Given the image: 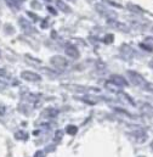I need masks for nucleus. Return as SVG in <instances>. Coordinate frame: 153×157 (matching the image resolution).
Listing matches in <instances>:
<instances>
[{"instance_id":"c85d7f7f","label":"nucleus","mask_w":153,"mask_h":157,"mask_svg":"<svg viewBox=\"0 0 153 157\" xmlns=\"http://www.w3.org/2000/svg\"><path fill=\"white\" fill-rule=\"evenodd\" d=\"M5 113V107L2 105H0V115H4Z\"/></svg>"},{"instance_id":"20e7f679","label":"nucleus","mask_w":153,"mask_h":157,"mask_svg":"<svg viewBox=\"0 0 153 157\" xmlns=\"http://www.w3.org/2000/svg\"><path fill=\"white\" fill-rule=\"evenodd\" d=\"M18 23H20V26H21V28H22V31L24 32V33H27V34H33V33H37V29L32 26V23L29 22V21H27L24 17H20L18 18Z\"/></svg>"},{"instance_id":"9b49d317","label":"nucleus","mask_w":153,"mask_h":157,"mask_svg":"<svg viewBox=\"0 0 153 157\" xmlns=\"http://www.w3.org/2000/svg\"><path fill=\"white\" fill-rule=\"evenodd\" d=\"M66 54H67L69 57H72V59H76V57L79 56V52H78L76 48L73 46V45H67V46H66Z\"/></svg>"},{"instance_id":"412c9836","label":"nucleus","mask_w":153,"mask_h":157,"mask_svg":"<svg viewBox=\"0 0 153 157\" xmlns=\"http://www.w3.org/2000/svg\"><path fill=\"white\" fill-rule=\"evenodd\" d=\"M115 112H118V113H121V115H124V116H128V117H132L128 111H125V110H123V109H118V107H115L113 109Z\"/></svg>"},{"instance_id":"39448f33","label":"nucleus","mask_w":153,"mask_h":157,"mask_svg":"<svg viewBox=\"0 0 153 157\" xmlns=\"http://www.w3.org/2000/svg\"><path fill=\"white\" fill-rule=\"evenodd\" d=\"M21 78L23 80H27V82H40L41 80V77L38 73L32 72V71H23L21 73Z\"/></svg>"},{"instance_id":"423d86ee","label":"nucleus","mask_w":153,"mask_h":157,"mask_svg":"<svg viewBox=\"0 0 153 157\" xmlns=\"http://www.w3.org/2000/svg\"><path fill=\"white\" fill-rule=\"evenodd\" d=\"M96 10H97V12L100 13V15H102V16H105V17H108V18H114L115 13L113 11H111V10H108V9H106L103 5H96Z\"/></svg>"},{"instance_id":"6ab92c4d","label":"nucleus","mask_w":153,"mask_h":157,"mask_svg":"<svg viewBox=\"0 0 153 157\" xmlns=\"http://www.w3.org/2000/svg\"><path fill=\"white\" fill-rule=\"evenodd\" d=\"M105 4H107V5H110V6H113V7H118V9H121L123 6L120 5V4H118V2H115L113 0H102Z\"/></svg>"},{"instance_id":"a211bd4d","label":"nucleus","mask_w":153,"mask_h":157,"mask_svg":"<svg viewBox=\"0 0 153 157\" xmlns=\"http://www.w3.org/2000/svg\"><path fill=\"white\" fill-rule=\"evenodd\" d=\"M6 1V4L10 6V7H12V9H20V5L21 4H18L16 0H5Z\"/></svg>"},{"instance_id":"f3484780","label":"nucleus","mask_w":153,"mask_h":157,"mask_svg":"<svg viewBox=\"0 0 153 157\" xmlns=\"http://www.w3.org/2000/svg\"><path fill=\"white\" fill-rule=\"evenodd\" d=\"M144 44H145L146 46H148L153 51V37H146L145 40H144Z\"/></svg>"},{"instance_id":"aec40b11","label":"nucleus","mask_w":153,"mask_h":157,"mask_svg":"<svg viewBox=\"0 0 153 157\" xmlns=\"http://www.w3.org/2000/svg\"><path fill=\"white\" fill-rule=\"evenodd\" d=\"M27 16H28L33 22H38L39 21V17L34 13V12H32V11H27Z\"/></svg>"},{"instance_id":"f8f14e48","label":"nucleus","mask_w":153,"mask_h":157,"mask_svg":"<svg viewBox=\"0 0 153 157\" xmlns=\"http://www.w3.org/2000/svg\"><path fill=\"white\" fill-rule=\"evenodd\" d=\"M120 51H121V54H123L126 59H130V57L134 55L132 49H131L130 46H128V45H123V46L120 48Z\"/></svg>"},{"instance_id":"f03ea898","label":"nucleus","mask_w":153,"mask_h":157,"mask_svg":"<svg viewBox=\"0 0 153 157\" xmlns=\"http://www.w3.org/2000/svg\"><path fill=\"white\" fill-rule=\"evenodd\" d=\"M50 63H51L52 66H55L56 68H58V70H65V68L67 67V65H68V61H67L63 56L55 55V56H52V57L50 59Z\"/></svg>"},{"instance_id":"c756f323","label":"nucleus","mask_w":153,"mask_h":157,"mask_svg":"<svg viewBox=\"0 0 153 157\" xmlns=\"http://www.w3.org/2000/svg\"><path fill=\"white\" fill-rule=\"evenodd\" d=\"M46 27H47L46 21H43V22H41V28H46Z\"/></svg>"},{"instance_id":"72a5a7b5","label":"nucleus","mask_w":153,"mask_h":157,"mask_svg":"<svg viewBox=\"0 0 153 157\" xmlns=\"http://www.w3.org/2000/svg\"><path fill=\"white\" fill-rule=\"evenodd\" d=\"M45 1H47V2H50V1H51V0H45Z\"/></svg>"},{"instance_id":"393cba45","label":"nucleus","mask_w":153,"mask_h":157,"mask_svg":"<svg viewBox=\"0 0 153 157\" xmlns=\"http://www.w3.org/2000/svg\"><path fill=\"white\" fill-rule=\"evenodd\" d=\"M144 89H145V90H147V91L153 93V83H147V82H146V84H145Z\"/></svg>"},{"instance_id":"bb28decb","label":"nucleus","mask_w":153,"mask_h":157,"mask_svg":"<svg viewBox=\"0 0 153 157\" xmlns=\"http://www.w3.org/2000/svg\"><path fill=\"white\" fill-rule=\"evenodd\" d=\"M34 157H45V151H43V150H39L35 152V155Z\"/></svg>"},{"instance_id":"a878e982","label":"nucleus","mask_w":153,"mask_h":157,"mask_svg":"<svg viewBox=\"0 0 153 157\" xmlns=\"http://www.w3.org/2000/svg\"><path fill=\"white\" fill-rule=\"evenodd\" d=\"M46 9H47V11H49L51 15H54V16H55V15H57V11H56L51 5H47V7H46Z\"/></svg>"},{"instance_id":"dca6fc26","label":"nucleus","mask_w":153,"mask_h":157,"mask_svg":"<svg viewBox=\"0 0 153 157\" xmlns=\"http://www.w3.org/2000/svg\"><path fill=\"white\" fill-rule=\"evenodd\" d=\"M118 93H119V95H120V96H124V98L126 99V101H128V102H129V104H130L131 106H136L135 101H134V100H132V99H131V98H130V96H129L128 94H125L124 91H118Z\"/></svg>"},{"instance_id":"e433bc0d","label":"nucleus","mask_w":153,"mask_h":157,"mask_svg":"<svg viewBox=\"0 0 153 157\" xmlns=\"http://www.w3.org/2000/svg\"><path fill=\"white\" fill-rule=\"evenodd\" d=\"M152 31H153V27H152Z\"/></svg>"},{"instance_id":"9d476101","label":"nucleus","mask_w":153,"mask_h":157,"mask_svg":"<svg viewBox=\"0 0 153 157\" xmlns=\"http://www.w3.org/2000/svg\"><path fill=\"white\" fill-rule=\"evenodd\" d=\"M56 6H57V9H58L60 11H62V12H65V13H69V12H72L71 7H69L63 0H56Z\"/></svg>"},{"instance_id":"f257e3e1","label":"nucleus","mask_w":153,"mask_h":157,"mask_svg":"<svg viewBox=\"0 0 153 157\" xmlns=\"http://www.w3.org/2000/svg\"><path fill=\"white\" fill-rule=\"evenodd\" d=\"M126 75H128V77H129V80H131L132 84H135V85H137V86H142V88L145 86L146 80H145V78H144L140 73L129 70V71L126 72Z\"/></svg>"},{"instance_id":"1a4fd4ad","label":"nucleus","mask_w":153,"mask_h":157,"mask_svg":"<svg viewBox=\"0 0 153 157\" xmlns=\"http://www.w3.org/2000/svg\"><path fill=\"white\" fill-rule=\"evenodd\" d=\"M110 80H112L114 84H117L118 86H128V82H126V79L123 78L121 76H119V75H113Z\"/></svg>"},{"instance_id":"b1692460","label":"nucleus","mask_w":153,"mask_h":157,"mask_svg":"<svg viewBox=\"0 0 153 157\" xmlns=\"http://www.w3.org/2000/svg\"><path fill=\"white\" fill-rule=\"evenodd\" d=\"M113 40H114L113 34H107V36H106V38H105V43H106V44H112V43H113Z\"/></svg>"},{"instance_id":"5701e85b","label":"nucleus","mask_w":153,"mask_h":157,"mask_svg":"<svg viewBox=\"0 0 153 157\" xmlns=\"http://www.w3.org/2000/svg\"><path fill=\"white\" fill-rule=\"evenodd\" d=\"M31 6H32L33 9H37V10H40V9H41V4L39 2L38 0H32Z\"/></svg>"},{"instance_id":"cd10ccee","label":"nucleus","mask_w":153,"mask_h":157,"mask_svg":"<svg viewBox=\"0 0 153 157\" xmlns=\"http://www.w3.org/2000/svg\"><path fill=\"white\" fill-rule=\"evenodd\" d=\"M6 76H7L6 71H5V70H2V68H0V77H6Z\"/></svg>"},{"instance_id":"c9c22d12","label":"nucleus","mask_w":153,"mask_h":157,"mask_svg":"<svg viewBox=\"0 0 153 157\" xmlns=\"http://www.w3.org/2000/svg\"><path fill=\"white\" fill-rule=\"evenodd\" d=\"M139 157H144V156H139Z\"/></svg>"},{"instance_id":"4468645a","label":"nucleus","mask_w":153,"mask_h":157,"mask_svg":"<svg viewBox=\"0 0 153 157\" xmlns=\"http://www.w3.org/2000/svg\"><path fill=\"white\" fill-rule=\"evenodd\" d=\"M15 138L18 139V140L26 141V140H28V133L24 132V130H20V132H17V133L15 134Z\"/></svg>"},{"instance_id":"7ed1b4c3","label":"nucleus","mask_w":153,"mask_h":157,"mask_svg":"<svg viewBox=\"0 0 153 157\" xmlns=\"http://www.w3.org/2000/svg\"><path fill=\"white\" fill-rule=\"evenodd\" d=\"M107 23H108V26H111L112 28H114L117 31H120V32H124V33H128V32L130 31V28H129L124 22L117 21L114 18H108V20H107Z\"/></svg>"},{"instance_id":"2eb2a0df","label":"nucleus","mask_w":153,"mask_h":157,"mask_svg":"<svg viewBox=\"0 0 153 157\" xmlns=\"http://www.w3.org/2000/svg\"><path fill=\"white\" fill-rule=\"evenodd\" d=\"M66 132H67L69 135H74V134H76V132H78V127L73 125V124H69V125L66 127Z\"/></svg>"},{"instance_id":"473e14b6","label":"nucleus","mask_w":153,"mask_h":157,"mask_svg":"<svg viewBox=\"0 0 153 157\" xmlns=\"http://www.w3.org/2000/svg\"><path fill=\"white\" fill-rule=\"evenodd\" d=\"M150 65H151V67H152V68H153V62H151V63H150Z\"/></svg>"},{"instance_id":"2f4dec72","label":"nucleus","mask_w":153,"mask_h":157,"mask_svg":"<svg viewBox=\"0 0 153 157\" xmlns=\"http://www.w3.org/2000/svg\"><path fill=\"white\" fill-rule=\"evenodd\" d=\"M68 1H69V2H76V0H68Z\"/></svg>"},{"instance_id":"4be33fe9","label":"nucleus","mask_w":153,"mask_h":157,"mask_svg":"<svg viewBox=\"0 0 153 157\" xmlns=\"http://www.w3.org/2000/svg\"><path fill=\"white\" fill-rule=\"evenodd\" d=\"M62 138H63V132H62V130H57V132L55 133V140H56V141H61Z\"/></svg>"},{"instance_id":"ddd939ff","label":"nucleus","mask_w":153,"mask_h":157,"mask_svg":"<svg viewBox=\"0 0 153 157\" xmlns=\"http://www.w3.org/2000/svg\"><path fill=\"white\" fill-rule=\"evenodd\" d=\"M57 113H58V111L55 110V109H46V110L43 111L41 116H43V117L52 118V117H55V116H57Z\"/></svg>"},{"instance_id":"0eeeda50","label":"nucleus","mask_w":153,"mask_h":157,"mask_svg":"<svg viewBox=\"0 0 153 157\" xmlns=\"http://www.w3.org/2000/svg\"><path fill=\"white\" fill-rule=\"evenodd\" d=\"M62 86H63V88H67V89H69L71 91H76V93H86V91H89V89H90V88H88V86H83V85H76V84H68V85L63 84Z\"/></svg>"},{"instance_id":"7c9ffc66","label":"nucleus","mask_w":153,"mask_h":157,"mask_svg":"<svg viewBox=\"0 0 153 157\" xmlns=\"http://www.w3.org/2000/svg\"><path fill=\"white\" fill-rule=\"evenodd\" d=\"M16 1H17V2H18V4H22V2H23V1H24V0H16Z\"/></svg>"},{"instance_id":"f704fd0d","label":"nucleus","mask_w":153,"mask_h":157,"mask_svg":"<svg viewBox=\"0 0 153 157\" xmlns=\"http://www.w3.org/2000/svg\"><path fill=\"white\" fill-rule=\"evenodd\" d=\"M0 26H1V21H0Z\"/></svg>"},{"instance_id":"6e6552de","label":"nucleus","mask_w":153,"mask_h":157,"mask_svg":"<svg viewBox=\"0 0 153 157\" xmlns=\"http://www.w3.org/2000/svg\"><path fill=\"white\" fill-rule=\"evenodd\" d=\"M126 9H128L130 12H132V13H137V15L145 13V10H144L142 7H140L139 5L132 4V2H128V4H126Z\"/></svg>"}]
</instances>
